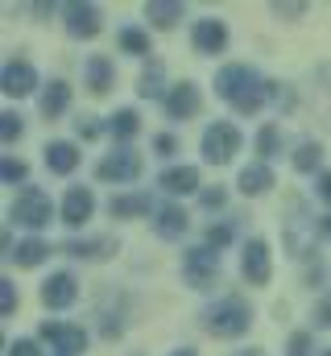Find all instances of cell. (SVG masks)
<instances>
[{"label": "cell", "mask_w": 331, "mask_h": 356, "mask_svg": "<svg viewBox=\"0 0 331 356\" xmlns=\"http://www.w3.org/2000/svg\"><path fill=\"white\" fill-rule=\"evenodd\" d=\"M216 91H220V99H228L236 112L252 116V112L273 95V83H265V79H261L252 67H245V63H232V67H220Z\"/></svg>", "instance_id": "cell-1"}, {"label": "cell", "mask_w": 331, "mask_h": 356, "mask_svg": "<svg viewBox=\"0 0 331 356\" xmlns=\"http://www.w3.org/2000/svg\"><path fill=\"white\" fill-rule=\"evenodd\" d=\"M203 323L211 336H224V340H241L248 327H252V307H248L241 294H224L220 302H211L203 311Z\"/></svg>", "instance_id": "cell-2"}, {"label": "cell", "mask_w": 331, "mask_h": 356, "mask_svg": "<svg viewBox=\"0 0 331 356\" xmlns=\"http://www.w3.org/2000/svg\"><path fill=\"white\" fill-rule=\"evenodd\" d=\"M50 220H54V207H50L46 191H33V186L21 191L8 207V224H21V228H46Z\"/></svg>", "instance_id": "cell-3"}, {"label": "cell", "mask_w": 331, "mask_h": 356, "mask_svg": "<svg viewBox=\"0 0 331 356\" xmlns=\"http://www.w3.org/2000/svg\"><path fill=\"white\" fill-rule=\"evenodd\" d=\"M236 149H241V129H236V124H228V120L207 124V133H203V158H207L211 166L232 162Z\"/></svg>", "instance_id": "cell-4"}, {"label": "cell", "mask_w": 331, "mask_h": 356, "mask_svg": "<svg viewBox=\"0 0 331 356\" xmlns=\"http://www.w3.org/2000/svg\"><path fill=\"white\" fill-rule=\"evenodd\" d=\"M182 273H186V282H191V286L207 290V286L220 277V253H216L211 245L191 249V253H186V261H182Z\"/></svg>", "instance_id": "cell-5"}, {"label": "cell", "mask_w": 331, "mask_h": 356, "mask_svg": "<svg viewBox=\"0 0 331 356\" xmlns=\"http://www.w3.org/2000/svg\"><path fill=\"white\" fill-rule=\"evenodd\" d=\"M141 170H145V162L133 154V149H112L99 166H95V178H104V182H133V178H141Z\"/></svg>", "instance_id": "cell-6"}, {"label": "cell", "mask_w": 331, "mask_h": 356, "mask_svg": "<svg viewBox=\"0 0 331 356\" xmlns=\"http://www.w3.org/2000/svg\"><path fill=\"white\" fill-rule=\"evenodd\" d=\"M63 21H67V33H71V38H95V33L104 29V13H99L95 4H83V0H75V4L63 8Z\"/></svg>", "instance_id": "cell-7"}, {"label": "cell", "mask_w": 331, "mask_h": 356, "mask_svg": "<svg viewBox=\"0 0 331 356\" xmlns=\"http://www.w3.org/2000/svg\"><path fill=\"white\" fill-rule=\"evenodd\" d=\"M42 340H46L54 353H63V356L87 353V332L75 327V323H46V327H42Z\"/></svg>", "instance_id": "cell-8"}, {"label": "cell", "mask_w": 331, "mask_h": 356, "mask_svg": "<svg viewBox=\"0 0 331 356\" xmlns=\"http://www.w3.org/2000/svg\"><path fill=\"white\" fill-rule=\"evenodd\" d=\"M75 298H79V282H75V273L58 269V273H50V277H46V286H42V302H46V307L67 311Z\"/></svg>", "instance_id": "cell-9"}, {"label": "cell", "mask_w": 331, "mask_h": 356, "mask_svg": "<svg viewBox=\"0 0 331 356\" xmlns=\"http://www.w3.org/2000/svg\"><path fill=\"white\" fill-rule=\"evenodd\" d=\"M241 266H245V277L265 286L273 277V261H269V245L265 241H245V253H241Z\"/></svg>", "instance_id": "cell-10"}, {"label": "cell", "mask_w": 331, "mask_h": 356, "mask_svg": "<svg viewBox=\"0 0 331 356\" xmlns=\"http://www.w3.org/2000/svg\"><path fill=\"white\" fill-rule=\"evenodd\" d=\"M191 42H195V50H199V54H220V50L228 46V29H224V21H220V17H203V21H195Z\"/></svg>", "instance_id": "cell-11"}, {"label": "cell", "mask_w": 331, "mask_h": 356, "mask_svg": "<svg viewBox=\"0 0 331 356\" xmlns=\"http://www.w3.org/2000/svg\"><path fill=\"white\" fill-rule=\"evenodd\" d=\"M91 211H95V195L87 186H71L67 199H63V224L67 228H83L91 220Z\"/></svg>", "instance_id": "cell-12"}, {"label": "cell", "mask_w": 331, "mask_h": 356, "mask_svg": "<svg viewBox=\"0 0 331 356\" xmlns=\"http://www.w3.org/2000/svg\"><path fill=\"white\" fill-rule=\"evenodd\" d=\"M0 88H4V95H13V99H21V95H29V91L38 88V71H33L29 63H21V58H13V63L4 67V75H0Z\"/></svg>", "instance_id": "cell-13"}, {"label": "cell", "mask_w": 331, "mask_h": 356, "mask_svg": "<svg viewBox=\"0 0 331 356\" xmlns=\"http://www.w3.org/2000/svg\"><path fill=\"white\" fill-rule=\"evenodd\" d=\"M166 112L174 120H191L199 112V88L195 83H174V88L166 91Z\"/></svg>", "instance_id": "cell-14"}, {"label": "cell", "mask_w": 331, "mask_h": 356, "mask_svg": "<svg viewBox=\"0 0 331 356\" xmlns=\"http://www.w3.org/2000/svg\"><path fill=\"white\" fill-rule=\"evenodd\" d=\"M158 186L170 195H195L203 186V178H199V166H174V170H162Z\"/></svg>", "instance_id": "cell-15"}, {"label": "cell", "mask_w": 331, "mask_h": 356, "mask_svg": "<svg viewBox=\"0 0 331 356\" xmlns=\"http://www.w3.org/2000/svg\"><path fill=\"white\" fill-rule=\"evenodd\" d=\"M46 166H50L54 175H75V170H79V149H75L71 141H50V145H46Z\"/></svg>", "instance_id": "cell-16"}, {"label": "cell", "mask_w": 331, "mask_h": 356, "mask_svg": "<svg viewBox=\"0 0 331 356\" xmlns=\"http://www.w3.org/2000/svg\"><path fill=\"white\" fill-rule=\"evenodd\" d=\"M154 228H158V236H166V241H178V236L191 228V220H186V211H182L178 203H166V207H158Z\"/></svg>", "instance_id": "cell-17"}, {"label": "cell", "mask_w": 331, "mask_h": 356, "mask_svg": "<svg viewBox=\"0 0 331 356\" xmlns=\"http://www.w3.org/2000/svg\"><path fill=\"white\" fill-rule=\"evenodd\" d=\"M273 182H277V178H273V166H269V162H252V166H245L241 178H236L241 195H261V191H269Z\"/></svg>", "instance_id": "cell-18"}, {"label": "cell", "mask_w": 331, "mask_h": 356, "mask_svg": "<svg viewBox=\"0 0 331 356\" xmlns=\"http://www.w3.org/2000/svg\"><path fill=\"white\" fill-rule=\"evenodd\" d=\"M67 108H71V88H67L63 79H54V83H46V88H42V116H46V120L63 116Z\"/></svg>", "instance_id": "cell-19"}, {"label": "cell", "mask_w": 331, "mask_h": 356, "mask_svg": "<svg viewBox=\"0 0 331 356\" xmlns=\"http://www.w3.org/2000/svg\"><path fill=\"white\" fill-rule=\"evenodd\" d=\"M112 83H116V71H112V63L108 58H87V88L95 91V95H108L112 91Z\"/></svg>", "instance_id": "cell-20"}, {"label": "cell", "mask_w": 331, "mask_h": 356, "mask_svg": "<svg viewBox=\"0 0 331 356\" xmlns=\"http://www.w3.org/2000/svg\"><path fill=\"white\" fill-rule=\"evenodd\" d=\"M46 257H50V245H46V241H33V236H29V241H21V245L13 249V266H21V269L42 266Z\"/></svg>", "instance_id": "cell-21"}, {"label": "cell", "mask_w": 331, "mask_h": 356, "mask_svg": "<svg viewBox=\"0 0 331 356\" xmlns=\"http://www.w3.org/2000/svg\"><path fill=\"white\" fill-rule=\"evenodd\" d=\"M145 17H150L158 29H174L178 17H182V4H178V0H150V4H145Z\"/></svg>", "instance_id": "cell-22"}, {"label": "cell", "mask_w": 331, "mask_h": 356, "mask_svg": "<svg viewBox=\"0 0 331 356\" xmlns=\"http://www.w3.org/2000/svg\"><path fill=\"white\" fill-rule=\"evenodd\" d=\"M108 129H112V137H116V141H129V137H137V133H141V116H137L133 108H120V112L112 116V124H108Z\"/></svg>", "instance_id": "cell-23"}, {"label": "cell", "mask_w": 331, "mask_h": 356, "mask_svg": "<svg viewBox=\"0 0 331 356\" xmlns=\"http://www.w3.org/2000/svg\"><path fill=\"white\" fill-rule=\"evenodd\" d=\"M319 162H323V145H319V141H302V145L294 149V170H298V175L319 170Z\"/></svg>", "instance_id": "cell-24"}, {"label": "cell", "mask_w": 331, "mask_h": 356, "mask_svg": "<svg viewBox=\"0 0 331 356\" xmlns=\"http://www.w3.org/2000/svg\"><path fill=\"white\" fill-rule=\"evenodd\" d=\"M154 203H150V195H120V199H112V216H120V220H129V216H145Z\"/></svg>", "instance_id": "cell-25"}, {"label": "cell", "mask_w": 331, "mask_h": 356, "mask_svg": "<svg viewBox=\"0 0 331 356\" xmlns=\"http://www.w3.org/2000/svg\"><path fill=\"white\" fill-rule=\"evenodd\" d=\"M112 249H116V241H112V236H104V241H75V245H67V253H75V257H112Z\"/></svg>", "instance_id": "cell-26"}, {"label": "cell", "mask_w": 331, "mask_h": 356, "mask_svg": "<svg viewBox=\"0 0 331 356\" xmlns=\"http://www.w3.org/2000/svg\"><path fill=\"white\" fill-rule=\"evenodd\" d=\"M120 50L124 54H133V58H145L150 54V38H145V29H120Z\"/></svg>", "instance_id": "cell-27"}, {"label": "cell", "mask_w": 331, "mask_h": 356, "mask_svg": "<svg viewBox=\"0 0 331 356\" xmlns=\"http://www.w3.org/2000/svg\"><path fill=\"white\" fill-rule=\"evenodd\" d=\"M162 88H166V71H162V67H150V71L141 75V83H137V91H141L145 99H158ZM162 99H166V95H162Z\"/></svg>", "instance_id": "cell-28"}, {"label": "cell", "mask_w": 331, "mask_h": 356, "mask_svg": "<svg viewBox=\"0 0 331 356\" xmlns=\"http://www.w3.org/2000/svg\"><path fill=\"white\" fill-rule=\"evenodd\" d=\"M277 145H282L277 124H265V129L257 133V154H261V162H265V158H273V154H277Z\"/></svg>", "instance_id": "cell-29"}, {"label": "cell", "mask_w": 331, "mask_h": 356, "mask_svg": "<svg viewBox=\"0 0 331 356\" xmlns=\"http://www.w3.org/2000/svg\"><path fill=\"white\" fill-rule=\"evenodd\" d=\"M236 241V220H224V224H211L207 228V245L220 249V245H232Z\"/></svg>", "instance_id": "cell-30"}, {"label": "cell", "mask_w": 331, "mask_h": 356, "mask_svg": "<svg viewBox=\"0 0 331 356\" xmlns=\"http://www.w3.org/2000/svg\"><path fill=\"white\" fill-rule=\"evenodd\" d=\"M0 137H4V141H17V137H21V116H17V112H4V116H0Z\"/></svg>", "instance_id": "cell-31"}, {"label": "cell", "mask_w": 331, "mask_h": 356, "mask_svg": "<svg viewBox=\"0 0 331 356\" xmlns=\"http://www.w3.org/2000/svg\"><path fill=\"white\" fill-rule=\"evenodd\" d=\"M0 311H4V315L17 311V286H13L8 277H0Z\"/></svg>", "instance_id": "cell-32"}, {"label": "cell", "mask_w": 331, "mask_h": 356, "mask_svg": "<svg viewBox=\"0 0 331 356\" xmlns=\"http://www.w3.org/2000/svg\"><path fill=\"white\" fill-rule=\"evenodd\" d=\"M286 356H311V336L307 332H294L290 344H286Z\"/></svg>", "instance_id": "cell-33"}, {"label": "cell", "mask_w": 331, "mask_h": 356, "mask_svg": "<svg viewBox=\"0 0 331 356\" xmlns=\"http://www.w3.org/2000/svg\"><path fill=\"white\" fill-rule=\"evenodd\" d=\"M0 178H4V182H21V178H25V166H21L17 158H4V162H0Z\"/></svg>", "instance_id": "cell-34"}, {"label": "cell", "mask_w": 331, "mask_h": 356, "mask_svg": "<svg viewBox=\"0 0 331 356\" xmlns=\"http://www.w3.org/2000/svg\"><path fill=\"white\" fill-rule=\"evenodd\" d=\"M315 327H331V294L315 302Z\"/></svg>", "instance_id": "cell-35"}, {"label": "cell", "mask_w": 331, "mask_h": 356, "mask_svg": "<svg viewBox=\"0 0 331 356\" xmlns=\"http://www.w3.org/2000/svg\"><path fill=\"white\" fill-rule=\"evenodd\" d=\"M199 203H203V207H224V186H207V191H199Z\"/></svg>", "instance_id": "cell-36"}, {"label": "cell", "mask_w": 331, "mask_h": 356, "mask_svg": "<svg viewBox=\"0 0 331 356\" xmlns=\"http://www.w3.org/2000/svg\"><path fill=\"white\" fill-rule=\"evenodd\" d=\"M8 356H42V348H38L33 340H13V344H8Z\"/></svg>", "instance_id": "cell-37"}, {"label": "cell", "mask_w": 331, "mask_h": 356, "mask_svg": "<svg viewBox=\"0 0 331 356\" xmlns=\"http://www.w3.org/2000/svg\"><path fill=\"white\" fill-rule=\"evenodd\" d=\"M154 149H158V154H174V149H178V137H174V133H158V137H154Z\"/></svg>", "instance_id": "cell-38"}, {"label": "cell", "mask_w": 331, "mask_h": 356, "mask_svg": "<svg viewBox=\"0 0 331 356\" xmlns=\"http://www.w3.org/2000/svg\"><path fill=\"white\" fill-rule=\"evenodd\" d=\"M273 13H277V17H302L307 4H302V0H298V4H273Z\"/></svg>", "instance_id": "cell-39"}, {"label": "cell", "mask_w": 331, "mask_h": 356, "mask_svg": "<svg viewBox=\"0 0 331 356\" xmlns=\"http://www.w3.org/2000/svg\"><path fill=\"white\" fill-rule=\"evenodd\" d=\"M319 199L331 203V175H319Z\"/></svg>", "instance_id": "cell-40"}, {"label": "cell", "mask_w": 331, "mask_h": 356, "mask_svg": "<svg viewBox=\"0 0 331 356\" xmlns=\"http://www.w3.org/2000/svg\"><path fill=\"white\" fill-rule=\"evenodd\" d=\"M79 133H83V137H95V133H99V124H95V120H83Z\"/></svg>", "instance_id": "cell-41"}, {"label": "cell", "mask_w": 331, "mask_h": 356, "mask_svg": "<svg viewBox=\"0 0 331 356\" xmlns=\"http://www.w3.org/2000/svg\"><path fill=\"white\" fill-rule=\"evenodd\" d=\"M323 232H328V236H331V211H328V216H323Z\"/></svg>", "instance_id": "cell-42"}, {"label": "cell", "mask_w": 331, "mask_h": 356, "mask_svg": "<svg viewBox=\"0 0 331 356\" xmlns=\"http://www.w3.org/2000/svg\"><path fill=\"white\" fill-rule=\"evenodd\" d=\"M170 356H199V353H191V348H178V353H170Z\"/></svg>", "instance_id": "cell-43"}, {"label": "cell", "mask_w": 331, "mask_h": 356, "mask_svg": "<svg viewBox=\"0 0 331 356\" xmlns=\"http://www.w3.org/2000/svg\"><path fill=\"white\" fill-rule=\"evenodd\" d=\"M236 356H261V353H257V348H248V353H236Z\"/></svg>", "instance_id": "cell-44"}, {"label": "cell", "mask_w": 331, "mask_h": 356, "mask_svg": "<svg viewBox=\"0 0 331 356\" xmlns=\"http://www.w3.org/2000/svg\"><path fill=\"white\" fill-rule=\"evenodd\" d=\"M323 356H331V353H323Z\"/></svg>", "instance_id": "cell-45"}]
</instances>
